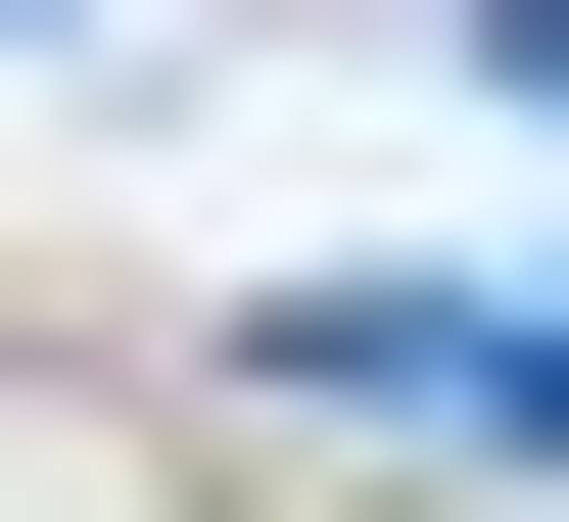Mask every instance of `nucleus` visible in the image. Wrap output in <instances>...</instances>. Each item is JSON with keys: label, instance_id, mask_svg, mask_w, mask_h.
<instances>
[{"label": "nucleus", "instance_id": "obj_1", "mask_svg": "<svg viewBox=\"0 0 569 522\" xmlns=\"http://www.w3.org/2000/svg\"><path fill=\"white\" fill-rule=\"evenodd\" d=\"M427 48H475V96H569V0H427Z\"/></svg>", "mask_w": 569, "mask_h": 522}]
</instances>
